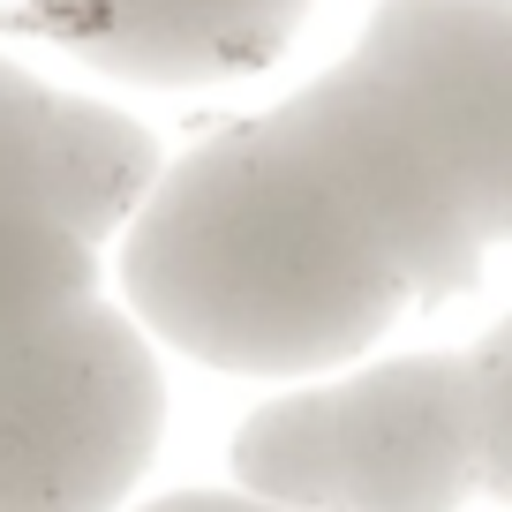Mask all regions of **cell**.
I'll return each instance as SVG.
<instances>
[{"label":"cell","mask_w":512,"mask_h":512,"mask_svg":"<svg viewBox=\"0 0 512 512\" xmlns=\"http://www.w3.org/2000/svg\"><path fill=\"white\" fill-rule=\"evenodd\" d=\"M234 482L279 512H460L475 490L467 354L302 384L234 430Z\"/></svg>","instance_id":"7a4b0ae2"},{"label":"cell","mask_w":512,"mask_h":512,"mask_svg":"<svg viewBox=\"0 0 512 512\" xmlns=\"http://www.w3.org/2000/svg\"><path fill=\"white\" fill-rule=\"evenodd\" d=\"M159 181V144L144 121L53 91L0 53V219H46L98 249L121 234Z\"/></svg>","instance_id":"8992f818"},{"label":"cell","mask_w":512,"mask_h":512,"mask_svg":"<svg viewBox=\"0 0 512 512\" xmlns=\"http://www.w3.org/2000/svg\"><path fill=\"white\" fill-rule=\"evenodd\" d=\"M467 422H475V490L512 505V317L467 354Z\"/></svg>","instance_id":"9c48e42d"},{"label":"cell","mask_w":512,"mask_h":512,"mask_svg":"<svg viewBox=\"0 0 512 512\" xmlns=\"http://www.w3.org/2000/svg\"><path fill=\"white\" fill-rule=\"evenodd\" d=\"M302 16L309 0H23L16 8L23 31L159 91L272 68Z\"/></svg>","instance_id":"52a82bcc"},{"label":"cell","mask_w":512,"mask_h":512,"mask_svg":"<svg viewBox=\"0 0 512 512\" xmlns=\"http://www.w3.org/2000/svg\"><path fill=\"white\" fill-rule=\"evenodd\" d=\"M144 512H279V505L241 497V490H174V497H159V505H144Z\"/></svg>","instance_id":"30bf717a"},{"label":"cell","mask_w":512,"mask_h":512,"mask_svg":"<svg viewBox=\"0 0 512 512\" xmlns=\"http://www.w3.org/2000/svg\"><path fill=\"white\" fill-rule=\"evenodd\" d=\"M279 121L332 166L400 256L415 302H452L482 279V234L467 226L430 128L369 61H339L279 106Z\"/></svg>","instance_id":"277c9868"},{"label":"cell","mask_w":512,"mask_h":512,"mask_svg":"<svg viewBox=\"0 0 512 512\" xmlns=\"http://www.w3.org/2000/svg\"><path fill=\"white\" fill-rule=\"evenodd\" d=\"M166 430L151 332L83 302L0 362V512H121Z\"/></svg>","instance_id":"3957f363"},{"label":"cell","mask_w":512,"mask_h":512,"mask_svg":"<svg viewBox=\"0 0 512 512\" xmlns=\"http://www.w3.org/2000/svg\"><path fill=\"white\" fill-rule=\"evenodd\" d=\"M354 61L430 128L482 249L512 241V0H377Z\"/></svg>","instance_id":"5b68a950"},{"label":"cell","mask_w":512,"mask_h":512,"mask_svg":"<svg viewBox=\"0 0 512 512\" xmlns=\"http://www.w3.org/2000/svg\"><path fill=\"white\" fill-rule=\"evenodd\" d=\"M98 294V249L46 219H0V362Z\"/></svg>","instance_id":"ba28073f"},{"label":"cell","mask_w":512,"mask_h":512,"mask_svg":"<svg viewBox=\"0 0 512 512\" xmlns=\"http://www.w3.org/2000/svg\"><path fill=\"white\" fill-rule=\"evenodd\" d=\"M121 287L151 339L234 377L339 369L415 302L354 189L279 106L159 166L121 226Z\"/></svg>","instance_id":"6da1fadb"}]
</instances>
